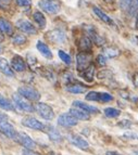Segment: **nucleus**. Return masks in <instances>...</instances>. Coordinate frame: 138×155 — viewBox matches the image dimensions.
Returning a JSON list of instances; mask_svg holds the SVG:
<instances>
[{
  "label": "nucleus",
  "mask_w": 138,
  "mask_h": 155,
  "mask_svg": "<svg viewBox=\"0 0 138 155\" xmlns=\"http://www.w3.org/2000/svg\"><path fill=\"white\" fill-rule=\"evenodd\" d=\"M3 39H5V35H3V33L1 31H0V42L3 41Z\"/></svg>",
  "instance_id": "obj_45"
},
{
  "label": "nucleus",
  "mask_w": 138,
  "mask_h": 155,
  "mask_svg": "<svg viewBox=\"0 0 138 155\" xmlns=\"http://www.w3.org/2000/svg\"><path fill=\"white\" fill-rule=\"evenodd\" d=\"M79 75H81L82 78L88 81V83H91L94 80V76H95V66L93 64L89 67H87L86 70H84L83 72H79Z\"/></svg>",
  "instance_id": "obj_23"
},
{
  "label": "nucleus",
  "mask_w": 138,
  "mask_h": 155,
  "mask_svg": "<svg viewBox=\"0 0 138 155\" xmlns=\"http://www.w3.org/2000/svg\"><path fill=\"white\" fill-rule=\"evenodd\" d=\"M47 38L53 44H63L66 40V35L61 29H53L47 34Z\"/></svg>",
  "instance_id": "obj_11"
},
{
  "label": "nucleus",
  "mask_w": 138,
  "mask_h": 155,
  "mask_svg": "<svg viewBox=\"0 0 138 155\" xmlns=\"http://www.w3.org/2000/svg\"><path fill=\"white\" fill-rule=\"evenodd\" d=\"M36 47H37V50L40 52V54H42V57H45L46 59H52L51 50L49 49V47L45 44V42L38 41V42H37V45H36Z\"/></svg>",
  "instance_id": "obj_21"
},
{
  "label": "nucleus",
  "mask_w": 138,
  "mask_h": 155,
  "mask_svg": "<svg viewBox=\"0 0 138 155\" xmlns=\"http://www.w3.org/2000/svg\"><path fill=\"white\" fill-rule=\"evenodd\" d=\"M68 140L69 142L72 143L73 145H75L78 149H81V150H88L89 143L84 138H82L81 136H78V134H69Z\"/></svg>",
  "instance_id": "obj_10"
},
{
  "label": "nucleus",
  "mask_w": 138,
  "mask_h": 155,
  "mask_svg": "<svg viewBox=\"0 0 138 155\" xmlns=\"http://www.w3.org/2000/svg\"><path fill=\"white\" fill-rule=\"evenodd\" d=\"M26 41H27V38H26L25 35H22V34H14L11 37V42L13 45H16V46H21V45L26 44Z\"/></svg>",
  "instance_id": "obj_27"
},
{
  "label": "nucleus",
  "mask_w": 138,
  "mask_h": 155,
  "mask_svg": "<svg viewBox=\"0 0 138 155\" xmlns=\"http://www.w3.org/2000/svg\"><path fill=\"white\" fill-rule=\"evenodd\" d=\"M11 2H12V0H0V8L2 9H8L10 7Z\"/></svg>",
  "instance_id": "obj_41"
},
{
  "label": "nucleus",
  "mask_w": 138,
  "mask_h": 155,
  "mask_svg": "<svg viewBox=\"0 0 138 155\" xmlns=\"http://www.w3.org/2000/svg\"><path fill=\"white\" fill-rule=\"evenodd\" d=\"M103 54L107 58H116L120 55V50L114 47H106L103 49Z\"/></svg>",
  "instance_id": "obj_28"
},
{
  "label": "nucleus",
  "mask_w": 138,
  "mask_h": 155,
  "mask_svg": "<svg viewBox=\"0 0 138 155\" xmlns=\"http://www.w3.org/2000/svg\"><path fill=\"white\" fill-rule=\"evenodd\" d=\"M22 125L34 130H45V127H46L42 122H39L38 119H36L35 117H32V116L24 117L22 119Z\"/></svg>",
  "instance_id": "obj_9"
},
{
  "label": "nucleus",
  "mask_w": 138,
  "mask_h": 155,
  "mask_svg": "<svg viewBox=\"0 0 138 155\" xmlns=\"http://www.w3.org/2000/svg\"><path fill=\"white\" fill-rule=\"evenodd\" d=\"M91 65V55L88 52H79L76 55V68L78 73L83 72Z\"/></svg>",
  "instance_id": "obj_5"
},
{
  "label": "nucleus",
  "mask_w": 138,
  "mask_h": 155,
  "mask_svg": "<svg viewBox=\"0 0 138 155\" xmlns=\"http://www.w3.org/2000/svg\"><path fill=\"white\" fill-rule=\"evenodd\" d=\"M18 92L25 99H27L29 101H33V102H37L40 99L39 91L35 89L34 87H31V86H22L19 88Z\"/></svg>",
  "instance_id": "obj_4"
},
{
  "label": "nucleus",
  "mask_w": 138,
  "mask_h": 155,
  "mask_svg": "<svg viewBox=\"0 0 138 155\" xmlns=\"http://www.w3.org/2000/svg\"><path fill=\"white\" fill-rule=\"evenodd\" d=\"M87 31H88V37L95 42V44L98 45V46H103L104 42H106L104 41V39L102 38V37L100 36L99 34L97 33L93 27H89V28L87 29Z\"/></svg>",
  "instance_id": "obj_20"
},
{
  "label": "nucleus",
  "mask_w": 138,
  "mask_h": 155,
  "mask_svg": "<svg viewBox=\"0 0 138 155\" xmlns=\"http://www.w3.org/2000/svg\"><path fill=\"white\" fill-rule=\"evenodd\" d=\"M93 47V40L88 36H84L78 41V48L81 52H89Z\"/></svg>",
  "instance_id": "obj_18"
},
{
  "label": "nucleus",
  "mask_w": 138,
  "mask_h": 155,
  "mask_svg": "<svg viewBox=\"0 0 138 155\" xmlns=\"http://www.w3.org/2000/svg\"><path fill=\"white\" fill-rule=\"evenodd\" d=\"M44 131H46V134H48V137H49V139L51 140L52 142L59 143V142H61V141H62V136H61V134L58 131L57 129H56L55 127L46 126V127H45Z\"/></svg>",
  "instance_id": "obj_14"
},
{
  "label": "nucleus",
  "mask_w": 138,
  "mask_h": 155,
  "mask_svg": "<svg viewBox=\"0 0 138 155\" xmlns=\"http://www.w3.org/2000/svg\"><path fill=\"white\" fill-rule=\"evenodd\" d=\"M106 155H121L120 153L115 152V151H108L107 153H106Z\"/></svg>",
  "instance_id": "obj_44"
},
{
  "label": "nucleus",
  "mask_w": 138,
  "mask_h": 155,
  "mask_svg": "<svg viewBox=\"0 0 138 155\" xmlns=\"http://www.w3.org/2000/svg\"><path fill=\"white\" fill-rule=\"evenodd\" d=\"M134 155H138V150H137V151H135V152H134Z\"/></svg>",
  "instance_id": "obj_48"
},
{
  "label": "nucleus",
  "mask_w": 138,
  "mask_h": 155,
  "mask_svg": "<svg viewBox=\"0 0 138 155\" xmlns=\"http://www.w3.org/2000/svg\"><path fill=\"white\" fill-rule=\"evenodd\" d=\"M42 72H39V74L42 76H44L46 79H49V80H55V74L51 72L50 70L48 68H42Z\"/></svg>",
  "instance_id": "obj_32"
},
{
  "label": "nucleus",
  "mask_w": 138,
  "mask_h": 155,
  "mask_svg": "<svg viewBox=\"0 0 138 155\" xmlns=\"http://www.w3.org/2000/svg\"><path fill=\"white\" fill-rule=\"evenodd\" d=\"M16 5L20 7H29L32 5V0H16Z\"/></svg>",
  "instance_id": "obj_39"
},
{
  "label": "nucleus",
  "mask_w": 138,
  "mask_h": 155,
  "mask_svg": "<svg viewBox=\"0 0 138 155\" xmlns=\"http://www.w3.org/2000/svg\"><path fill=\"white\" fill-rule=\"evenodd\" d=\"M123 137L130 140H138V134H135L133 131H126L125 134H123Z\"/></svg>",
  "instance_id": "obj_37"
},
{
  "label": "nucleus",
  "mask_w": 138,
  "mask_h": 155,
  "mask_svg": "<svg viewBox=\"0 0 138 155\" xmlns=\"http://www.w3.org/2000/svg\"><path fill=\"white\" fill-rule=\"evenodd\" d=\"M69 113H70L71 115H73L77 120H88V119L90 118L88 113H86V112L83 111V110H81V109L74 107V106L72 107V109H70Z\"/></svg>",
  "instance_id": "obj_17"
},
{
  "label": "nucleus",
  "mask_w": 138,
  "mask_h": 155,
  "mask_svg": "<svg viewBox=\"0 0 138 155\" xmlns=\"http://www.w3.org/2000/svg\"><path fill=\"white\" fill-rule=\"evenodd\" d=\"M87 101H99V92L97 91H90L86 94Z\"/></svg>",
  "instance_id": "obj_34"
},
{
  "label": "nucleus",
  "mask_w": 138,
  "mask_h": 155,
  "mask_svg": "<svg viewBox=\"0 0 138 155\" xmlns=\"http://www.w3.org/2000/svg\"><path fill=\"white\" fill-rule=\"evenodd\" d=\"M0 31L5 35H13V26L8 20L0 18Z\"/></svg>",
  "instance_id": "obj_22"
},
{
  "label": "nucleus",
  "mask_w": 138,
  "mask_h": 155,
  "mask_svg": "<svg viewBox=\"0 0 138 155\" xmlns=\"http://www.w3.org/2000/svg\"><path fill=\"white\" fill-rule=\"evenodd\" d=\"M127 13L130 16H134L138 13V0H132L130 7L127 9Z\"/></svg>",
  "instance_id": "obj_30"
},
{
  "label": "nucleus",
  "mask_w": 138,
  "mask_h": 155,
  "mask_svg": "<svg viewBox=\"0 0 138 155\" xmlns=\"http://www.w3.org/2000/svg\"><path fill=\"white\" fill-rule=\"evenodd\" d=\"M93 11H94V13L96 14V16L99 18L100 21H102L103 23L108 24V25L114 26V22L112 21V18H110L107 13H104L101 9L97 8V7H94V8H93Z\"/></svg>",
  "instance_id": "obj_16"
},
{
  "label": "nucleus",
  "mask_w": 138,
  "mask_h": 155,
  "mask_svg": "<svg viewBox=\"0 0 138 155\" xmlns=\"http://www.w3.org/2000/svg\"><path fill=\"white\" fill-rule=\"evenodd\" d=\"M66 91L71 93H75V94H79V93H85L87 91V88L85 86L79 85V84H70L66 86Z\"/></svg>",
  "instance_id": "obj_24"
},
{
  "label": "nucleus",
  "mask_w": 138,
  "mask_h": 155,
  "mask_svg": "<svg viewBox=\"0 0 138 155\" xmlns=\"http://www.w3.org/2000/svg\"><path fill=\"white\" fill-rule=\"evenodd\" d=\"M2 51H3V49H2V47L0 46V54H1V53H2Z\"/></svg>",
  "instance_id": "obj_47"
},
{
  "label": "nucleus",
  "mask_w": 138,
  "mask_h": 155,
  "mask_svg": "<svg viewBox=\"0 0 138 155\" xmlns=\"http://www.w3.org/2000/svg\"><path fill=\"white\" fill-rule=\"evenodd\" d=\"M0 131L10 139L18 140V131L7 119H0Z\"/></svg>",
  "instance_id": "obj_7"
},
{
  "label": "nucleus",
  "mask_w": 138,
  "mask_h": 155,
  "mask_svg": "<svg viewBox=\"0 0 138 155\" xmlns=\"http://www.w3.org/2000/svg\"><path fill=\"white\" fill-rule=\"evenodd\" d=\"M113 100V96L108 92H99V102H110Z\"/></svg>",
  "instance_id": "obj_33"
},
{
  "label": "nucleus",
  "mask_w": 138,
  "mask_h": 155,
  "mask_svg": "<svg viewBox=\"0 0 138 155\" xmlns=\"http://www.w3.org/2000/svg\"><path fill=\"white\" fill-rule=\"evenodd\" d=\"M15 27L19 31H21L23 34H27V35H36L37 34L36 27H35L29 21L24 20V18L18 20V21L15 22Z\"/></svg>",
  "instance_id": "obj_6"
},
{
  "label": "nucleus",
  "mask_w": 138,
  "mask_h": 155,
  "mask_svg": "<svg viewBox=\"0 0 138 155\" xmlns=\"http://www.w3.org/2000/svg\"><path fill=\"white\" fill-rule=\"evenodd\" d=\"M119 126H120L121 128H124V129H127V128H130V127H132V123H130V120H127V119H124V120H121V122L119 123Z\"/></svg>",
  "instance_id": "obj_40"
},
{
  "label": "nucleus",
  "mask_w": 138,
  "mask_h": 155,
  "mask_svg": "<svg viewBox=\"0 0 138 155\" xmlns=\"http://www.w3.org/2000/svg\"><path fill=\"white\" fill-rule=\"evenodd\" d=\"M58 54H59V58L61 59L63 63H65L66 65H70L72 63V59H71L70 54H68L66 52H64L63 50H59L58 51Z\"/></svg>",
  "instance_id": "obj_31"
},
{
  "label": "nucleus",
  "mask_w": 138,
  "mask_h": 155,
  "mask_svg": "<svg viewBox=\"0 0 138 155\" xmlns=\"http://www.w3.org/2000/svg\"><path fill=\"white\" fill-rule=\"evenodd\" d=\"M77 123H78L77 119H76L73 115H71L70 113H63L58 117V125L65 127V128L76 126Z\"/></svg>",
  "instance_id": "obj_8"
},
{
  "label": "nucleus",
  "mask_w": 138,
  "mask_h": 155,
  "mask_svg": "<svg viewBox=\"0 0 138 155\" xmlns=\"http://www.w3.org/2000/svg\"><path fill=\"white\" fill-rule=\"evenodd\" d=\"M133 84L136 88H138V73H135L133 76Z\"/></svg>",
  "instance_id": "obj_43"
},
{
  "label": "nucleus",
  "mask_w": 138,
  "mask_h": 155,
  "mask_svg": "<svg viewBox=\"0 0 138 155\" xmlns=\"http://www.w3.org/2000/svg\"><path fill=\"white\" fill-rule=\"evenodd\" d=\"M38 5L48 14H57L61 10V3L58 0H42L39 1Z\"/></svg>",
  "instance_id": "obj_2"
},
{
  "label": "nucleus",
  "mask_w": 138,
  "mask_h": 155,
  "mask_svg": "<svg viewBox=\"0 0 138 155\" xmlns=\"http://www.w3.org/2000/svg\"><path fill=\"white\" fill-rule=\"evenodd\" d=\"M33 18H34V21L37 23V25L40 27V28H45L46 27V24H47V21H46V18L42 14L40 11H36L33 14Z\"/></svg>",
  "instance_id": "obj_25"
},
{
  "label": "nucleus",
  "mask_w": 138,
  "mask_h": 155,
  "mask_svg": "<svg viewBox=\"0 0 138 155\" xmlns=\"http://www.w3.org/2000/svg\"><path fill=\"white\" fill-rule=\"evenodd\" d=\"M35 111L37 112L39 116L46 120H51L55 117V112H53L52 107L44 102H37L35 104Z\"/></svg>",
  "instance_id": "obj_3"
},
{
  "label": "nucleus",
  "mask_w": 138,
  "mask_h": 155,
  "mask_svg": "<svg viewBox=\"0 0 138 155\" xmlns=\"http://www.w3.org/2000/svg\"><path fill=\"white\" fill-rule=\"evenodd\" d=\"M104 115L107 117H110V118H116L121 115V111L117 109H114V107H107L104 109Z\"/></svg>",
  "instance_id": "obj_29"
},
{
  "label": "nucleus",
  "mask_w": 138,
  "mask_h": 155,
  "mask_svg": "<svg viewBox=\"0 0 138 155\" xmlns=\"http://www.w3.org/2000/svg\"><path fill=\"white\" fill-rule=\"evenodd\" d=\"M73 106L74 107H77V109H81L83 111H85L86 113L88 114H97L99 113V110L97 109L96 106H93V105H89V104L85 103L83 101H74L73 102Z\"/></svg>",
  "instance_id": "obj_15"
},
{
  "label": "nucleus",
  "mask_w": 138,
  "mask_h": 155,
  "mask_svg": "<svg viewBox=\"0 0 138 155\" xmlns=\"http://www.w3.org/2000/svg\"><path fill=\"white\" fill-rule=\"evenodd\" d=\"M130 2H132V0H119V5H120L121 10L127 11Z\"/></svg>",
  "instance_id": "obj_36"
},
{
  "label": "nucleus",
  "mask_w": 138,
  "mask_h": 155,
  "mask_svg": "<svg viewBox=\"0 0 138 155\" xmlns=\"http://www.w3.org/2000/svg\"><path fill=\"white\" fill-rule=\"evenodd\" d=\"M136 28L138 29V13L136 14Z\"/></svg>",
  "instance_id": "obj_46"
},
{
  "label": "nucleus",
  "mask_w": 138,
  "mask_h": 155,
  "mask_svg": "<svg viewBox=\"0 0 138 155\" xmlns=\"http://www.w3.org/2000/svg\"><path fill=\"white\" fill-rule=\"evenodd\" d=\"M19 143H21L25 149H29V150H33L36 147V143L29 134H26L25 132H18V140H16Z\"/></svg>",
  "instance_id": "obj_12"
},
{
  "label": "nucleus",
  "mask_w": 138,
  "mask_h": 155,
  "mask_svg": "<svg viewBox=\"0 0 138 155\" xmlns=\"http://www.w3.org/2000/svg\"><path fill=\"white\" fill-rule=\"evenodd\" d=\"M0 109L5 110V111H13L14 110V106L11 103V101L3 97L1 93H0Z\"/></svg>",
  "instance_id": "obj_26"
},
{
  "label": "nucleus",
  "mask_w": 138,
  "mask_h": 155,
  "mask_svg": "<svg viewBox=\"0 0 138 155\" xmlns=\"http://www.w3.org/2000/svg\"><path fill=\"white\" fill-rule=\"evenodd\" d=\"M0 72L3 73L7 76H10V77H12L14 75V72H13L12 67H11V64H9V62L5 58H0Z\"/></svg>",
  "instance_id": "obj_19"
},
{
  "label": "nucleus",
  "mask_w": 138,
  "mask_h": 155,
  "mask_svg": "<svg viewBox=\"0 0 138 155\" xmlns=\"http://www.w3.org/2000/svg\"><path fill=\"white\" fill-rule=\"evenodd\" d=\"M26 58H27V62H29V66H31L32 68L34 70V68H35V65L38 64V63H37V59L33 54H31V53H27Z\"/></svg>",
  "instance_id": "obj_35"
},
{
  "label": "nucleus",
  "mask_w": 138,
  "mask_h": 155,
  "mask_svg": "<svg viewBox=\"0 0 138 155\" xmlns=\"http://www.w3.org/2000/svg\"><path fill=\"white\" fill-rule=\"evenodd\" d=\"M12 99H13V103H14V105H15L16 107H19L20 110H22V111L27 112V113H32V112L35 111V106L33 105V104H31V101L25 99L19 92L14 93Z\"/></svg>",
  "instance_id": "obj_1"
},
{
  "label": "nucleus",
  "mask_w": 138,
  "mask_h": 155,
  "mask_svg": "<svg viewBox=\"0 0 138 155\" xmlns=\"http://www.w3.org/2000/svg\"><path fill=\"white\" fill-rule=\"evenodd\" d=\"M23 155H40V154L35 152V151H33V150H29V149H24Z\"/></svg>",
  "instance_id": "obj_42"
},
{
  "label": "nucleus",
  "mask_w": 138,
  "mask_h": 155,
  "mask_svg": "<svg viewBox=\"0 0 138 155\" xmlns=\"http://www.w3.org/2000/svg\"><path fill=\"white\" fill-rule=\"evenodd\" d=\"M96 61H97V63H98L99 65L103 66V65L107 64V57H106L104 54H99L98 57H97Z\"/></svg>",
  "instance_id": "obj_38"
},
{
  "label": "nucleus",
  "mask_w": 138,
  "mask_h": 155,
  "mask_svg": "<svg viewBox=\"0 0 138 155\" xmlns=\"http://www.w3.org/2000/svg\"><path fill=\"white\" fill-rule=\"evenodd\" d=\"M11 67L13 71H15L18 73H22L26 71V62L25 60L20 55H14L11 60Z\"/></svg>",
  "instance_id": "obj_13"
}]
</instances>
